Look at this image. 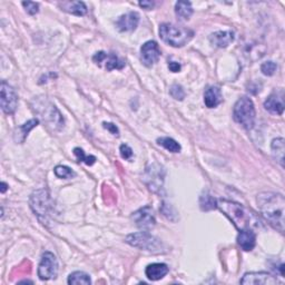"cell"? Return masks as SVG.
I'll return each mask as SVG.
<instances>
[{"instance_id": "obj_1", "label": "cell", "mask_w": 285, "mask_h": 285, "mask_svg": "<svg viewBox=\"0 0 285 285\" xmlns=\"http://www.w3.org/2000/svg\"><path fill=\"white\" fill-rule=\"evenodd\" d=\"M258 204L263 217L271 226L283 233L285 200L282 194L264 192L258 196Z\"/></svg>"}, {"instance_id": "obj_2", "label": "cell", "mask_w": 285, "mask_h": 285, "mask_svg": "<svg viewBox=\"0 0 285 285\" xmlns=\"http://www.w3.org/2000/svg\"><path fill=\"white\" fill-rule=\"evenodd\" d=\"M216 207L230 219L236 230H253L260 225L259 218L254 212L236 202L219 198L216 200Z\"/></svg>"}, {"instance_id": "obj_3", "label": "cell", "mask_w": 285, "mask_h": 285, "mask_svg": "<svg viewBox=\"0 0 285 285\" xmlns=\"http://www.w3.org/2000/svg\"><path fill=\"white\" fill-rule=\"evenodd\" d=\"M159 37L172 47H183L193 39L194 32L173 23H162L159 26Z\"/></svg>"}, {"instance_id": "obj_4", "label": "cell", "mask_w": 285, "mask_h": 285, "mask_svg": "<svg viewBox=\"0 0 285 285\" xmlns=\"http://www.w3.org/2000/svg\"><path fill=\"white\" fill-rule=\"evenodd\" d=\"M255 106L251 98L246 96L241 97L234 105L233 118L234 121L242 125L245 129L253 128L255 124Z\"/></svg>"}, {"instance_id": "obj_5", "label": "cell", "mask_w": 285, "mask_h": 285, "mask_svg": "<svg viewBox=\"0 0 285 285\" xmlns=\"http://www.w3.org/2000/svg\"><path fill=\"white\" fill-rule=\"evenodd\" d=\"M125 242L130 246L136 248L145 249L151 253H162L164 252V244L159 239L150 234L148 232H138V233L129 234Z\"/></svg>"}, {"instance_id": "obj_6", "label": "cell", "mask_w": 285, "mask_h": 285, "mask_svg": "<svg viewBox=\"0 0 285 285\" xmlns=\"http://www.w3.org/2000/svg\"><path fill=\"white\" fill-rule=\"evenodd\" d=\"M31 207L40 221H43L45 224L53 209L48 192L46 189H39V191L34 192L31 196Z\"/></svg>"}, {"instance_id": "obj_7", "label": "cell", "mask_w": 285, "mask_h": 285, "mask_svg": "<svg viewBox=\"0 0 285 285\" xmlns=\"http://www.w3.org/2000/svg\"><path fill=\"white\" fill-rule=\"evenodd\" d=\"M164 177L165 169L163 166L157 163H154L147 166L145 173L142 175V180H144L151 192L160 194L164 185Z\"/></svg>"}, {"instance_id": "obj_8", "label": "cell", "mask_w": 285, "mask_h": 285, "mask_svg": "<svg viewBox=\"0 0 285 285\" xmlns=\"http://www.w3.org/2000/svg\"><path fill=\"white\" fill-rule=\"evenodd\" d=\"M58 273V262L51 252H45L38 266V276L40 280L47 281L55 278Z\"/></svg>"}, {"instance_id": "obj_9", "label": "cell", "mask_w": 285, "mask_h": 285, "mask_svg": "<svg viewBox=\"0 0 285 285\" xmlns=\"http://www.w3.org/2000/svg\"><path fill=\"white\" fill-rule=\"evenodd\" d=\"M0 92H2V97H0V103H2V109L7 115L14 114L17 108L18 104V96L16 94L15 89L9 86L6 81H2V87H0Z\"/></svg>"}, {"instance_id": "obj_10", "label": "cell", "mask_w": 285, "mask_h": 285, "mask_svg": "<svg viewBox=\"0 0 285 285\" xmlns=\"http://www.w3.org/2000/svg\"><path fill=\"white\" fill-rule=\"evenodd\" d=\"M132 219L139 229L150 230L155 226L156 219L154 215V211L151 206H144L133 213Z\"/></svg>"}, {"instance_id": "obj_11", "label": "cell", "mask_w": 285, "mask_h": 285, "mask_svg": "<svg viewBox=\"0 0 285 285\" xmlns=\"http://www.w3.org/2000/svg\"><path fill=\"white\" fill-rule=\"evenodd\" d=\"M160 57V49L156 41L150 40L141 46L140 48V58L142 64L147 67H152L154 64L158 62Z\"/></svg>"}, {"instance_id": "obj_12", "label": "cell", "mask_w": 285, "mask_h": 285, "mask_svg": "<svg viewBox=\"0 0 285 285\" xmlns=\"http://www.w3.org/2000/svg\"><path fill=\"white\" fill-rule=\"evenodd\" d=\"M241 284L244 285H275L277 278L265 272H249L242 277Z\"/></svg>"}, {"instance_id": "obj_13", "label": "cell", "mask_w": 285, "mask_h": 285, "mask_svg": "<svg viewBox=\"0 0 285 285\" xmlns=\"http://www.w3.org/2000/svg\"><path fill=\"white\" fill-rule=\"evenodd\" d=\"M41 108L44 109V111L39 110L41 117L53 129H61L62 127H64V118L59 110L56 108V106H53L50 103H47L45 104V107H41Z\"/></svg>"}, {"instance_id": "obj_14", "label": "cell", "mask_w": 285, "mask_h": 285, "mask_svg": "<svg viewBox=\"0 0 285 285\" xmlns=\"http://www.w3.org/2000/svg\"><path fill=\"white\" fill-rule=\"evenodd\" d=\"M93 61L97 65H102L104 63L105 68L110 71L114 69H123L125 66V62L115 53H106L105 51H99L93 57Z\"/></svg>"}, {"instance_id": "obj_15", "label": "cell", "mask_w": 285, "mask_h": 285, "mask_svg": "<svg viewBox=\"0 0 285 285\" xmlns=\"http://www.w3.org/2000/svg\"><path fill=\"white\" fill-rule=\"evenodd\" d=\"M139 23V15L136 11H130L118 18L116 21V27L120 32H133L137 28Z\"/></svg>"}, {"instance_id": "obj_16", "label": "cell", "mask_w": 285, "mask_h": 285, "mask_svg": "<svg viewBox=\"0 0 285 285\" xmlns=\"http://www.w3.org/2000/svg\"><path fill=\"white\" fill-rule=\"evenodd\" d=\"M223 102L222 92L217 86H209L204 93V103L207 108H215Z\"/></svg>"}, {"instance_id": "obj_17", "label": "cell", "mask_w": 285, "mask_h": 285, "mask_svg": "<svg viewBox=\"0 0 285 285\" xmlns=\"http://www.w3.org/2000/svg\"><path fill=\"white\" fill-rule=\"evenodd\" d=\"M237 244L245 252H249L256 245V235L253 230H244L240 231V234L237 235Z\"/></svg>"}, {"instance_id": "obj_18", "label": "cell", "mask_w": 285, "mask_h": 285, "mask_svg": "<svg viewBox=\"0 0 285 285\" xmlns=\"http://www.w3.org/2000/svg\"><path fill=\"white\" fill-rule=\"evenodd\" d=\"M235 39L234 33L231 31L226 32H216L210 36V41L213 46L218 47V48H225L229 45L233 43Z\"/></svg>"}, {"instance_id": "obj_19", "label": "cell", "mask_w": 285, "mask_h": 285, "mask_svg": "<svg viewBox=\"0 0 285 285\" xmlns=\"http://www.w3.org/2000/svg\"><path fill=\"white\" fill-rule=\"evenodd\" d=\"M146 276L151 281H158L168 273V266L164 263H153L146 267Z\"/></svg>"}, {"instance_id": "obj_20", "label": "cell", "mask_w": 285, "mask_h": 285, "mask_svg": "<svg viewBox=\"0 0 285 285\" xmlns=\"http://www.w3.org/2000/svg\"><path fill=\"white\" fill-rule=\"evenodd\" d=\"M264 108L270 111L271 114L282 115L284 111V100L282 96L278 95H271V96L265 100Z\"/></svg>"}, {"instance_id": "obj_21", "label": "cell", "mask_w": 285, "mask_h": 285, "mask_svg": "<svg viewBox=\"0 0 285 285\" xmlns=\"http://www.w3.org/2000/svg\"><path fill=\"white\" fill-rule=\"evenodd\" d=\"M39 124V121L37 118H34V120L28 121L27 123H25L21 126L18 127L15 132L14 135V139L16 142H23L26 139V137L28 136L29 132H31L32 129H34L37 125Z\"/></svg>"}, {"instance_id": "obj_22", "label": "cell", "mask_w": 285, "mask_h": 285, "mask_svg": "<svg viewBox=\"0 0 285 285\" xmlns=\"http://www.w3.org/2000/svg\"><path fill=\"white\" fill-rule=\"evenodd\" d=\"M193 7L189 2H178L175 5V14L181 20H188L193 15Z\"/></svg>"}, {"instance_id": "obj_23", "label": "cell", "mask_w": 285, "mask_h": 285, "mask_svg": "<svg viewBox=\"0 0 285 285\" xmlns=\"http://www.w3.org/2000/svg\"><path fill=\"white\" fill-rule=\"evenodd\" d=\"M63 8L65 11L75 16H85L87 14V6L82 2L64 3Z\"/></svg>"}, {"instance_id": "obj_24", "label": "cell", "mask_w": 285, "mask_h": 285, "mask_svg": "<svg viewBox=\"0 0 285 285\" xmlns=\"http://www.w3.org/2000/svg\"><path fill=\"white\" fill-rule=\"evenodd\" d=\"M272 155L274 157L277 163L280 164L282 167L284 166V152H285V146H284V139L283 138H275L272 141Z\"/></svg>"}, {"instance_id": "obj_25", "label": "cell", "mask_w": 285, "mask_h": 285, "mask_svg": "<svg viewBox=\"0 0 285 285\" xmlns=\"http://www.w3.org/2000/svg\"><path fill=\"white\" fill-rule=\"evenodd\" d=\"M157 144L172 153H180L182 150L181 145L175 139L170 137H160L157 139Z\"/></svg>"}, {"instance_id": "obj_26", "label": "cell", "mask_w": 285, "mask_h": 285, "mask_svg": "<svg viewBox=\"0 0 285 285\" xmlns=\"http://www.w3.org/2000/svg\"><path fill=\"white\" fill-rule=\"evenodd\" d=\"M92 283L91 277L84 272H74L68 277V284H84L88 285Z\"/></svg>"}, {"instance_id": "obj_27", "label": "cell", "mask_w": 285, "mask_h": 285, "mask_svg": "<svg viewBox=\"0 0 285 285\" xmlns=\"http://www.w3.org/2000/svg\"><path fill=\"white\" fill-rule=\"evenodd\" d=\"M55 172V175L59 178H65V180H68V178H73L76 176L75 172L71 169L68 166H64V165H58L53 169Z\"/></svg>"}, {"instance_id": "obj_28", "label": "cell", "mask_w": 285, "mask_h": 285, "mask_svg": "<svg viewBox=\"0 0 285 285\" xmlns=\"http://www.w3.org/2000/svg\"><path fill=\"white\" fill-rule=\"evenodd\" d=\"M200 203L203 211H211L213 209H216V200L213 198V196L207 193L203 196H201Z\"/></svg>"}, {"instance_id": "obj_29", "label": "cell", "mask_w": 285, "mask_h": 285, "mask_svg": "<svg viewBox=\"0 0 285 285\" xmlns=\"http://www.w3.org/2000/svg\"><path fill=\"white\" fill-rule=\"evenodd\" d=\"M74 154H75V156L77 157V159H78V162H84L86 165L92 166V165L95 164V162H96V157L92 156V155L86 156L84 151H82L81 148H79V147L74 148Z\"/></svg>"}, {"instance_id": "obj_30", "label": "cell", "mask_w": 285, "mask_h": 285, "mask_svg": "<svg viewBox=\"0 0 285 285\" xmlns=\"http://www.w3.org/2000/svg\"><path fill=\"white\" fill-rule=\"evenodd\" d=\"M169 94H170V96L176 100H183L184 98H185V92H184L183 87L178 84H174L170 87Z\"/></svg>"}, {"instance_id": "obj_31", "label": "cell", "mask_w": 285, "mask_h": 285, "mask_svg": "<svg viewBox=\"0 0 285 285\" xmlns=\"http://www.w3.org/2000/svg\"><path fill=\"white\" fill-rule=\"evenodd\" d=\"M276 70H277V65L274 62H271V61L262 64V66H261V71H262L265 76H273L275 74Z\"/></svg>"}, {"instance_id": "obj_32", "label": "cell", "mask_w": 285, "mask_h": 285, "mask_svg": "<svg viewBox=\"0 0 285 285\" xmlns=\"http://www.w3.org/2000/svg\"><path fill=\"white\" fill-rule=\"evenodd\" d=\"M23 8L26 9L29 15H36L39 11V4L34 2H23L22 3Z\"/></svg>"}, {"instance_id": "obj_33", "label": "cell", "mask_w": 285, "mask_h": 285, "mask_svg": "<svg viewBox=\"0 0 285 285\" xmlns=\"http://www.w3.org/2000/svg\"><path fill=\"white\" fill-rule=\"evenodd\" d=\"M120 152H121V156L124 158V159H130L133 157V150L130 148L128 145L126 144H123L121 145V148H120Z\"/></svg>"}, {"instance_id": "obj_34", "label": "cell", "mask_w": 285, "mask_h": 285, "mask_svg": "<svg viewBox=\"0 0 285 285\" xmlns=\"http://www.w3.org/2000/svg\"><path fill=\"white\" fill-rule=\"evenodd\" d=\"M103 126H104V128L108 130V132H110L112 135H115V136L120 135V130H118L116 125H114L112 123H104Z\"/></svg>"}, {"instance_id": "obj_35", "label": "cell", "mask_w": 285, "mask_h": 285, "mask_svg": "<svg viewBox=\"0 0 285 285\" xmlns=\"http://www.w3.org/2000/svg\"><path fill=\"white\" fill-rule=\"evenodd\" d=\"M168 68L170 71H173V73H178V71L181 70L182 66L176 62H170V63H168Z\"/></svg>"}, {"instance_id": "obj_36", "label": "cell", "mask_w": 285, "mask_h": 285, "mask_svg": "<svg viewBox=\"0 0 285 285\" xmlns=\"http://www.w3.org/2000/svg\"><path fill=\"white\" fill-rule=\"evenodd\" d=\"M154 4L153 2H140L139 3V6L140 7H142L144 9H146V10H151L153 7H154Z\"/></svg>"}, {"instance_id": "obj_37", "label": "cell", "mask_w": 285, "mask_h": 285, "mask_svg": "<svg viewBox=\"0 0 285 285\" xmlns=\"http://www.w3.org/2000/svg\"><path fill=\"white\" fill-rule=\"evenodd\" d=\"M7 187H8L7 184H6L5 182H3L2 183V193H5L6 191H7Z\"/></svg>"}, {"instance_id": "obj_38", "label": "cell", "mask_w": 285, "mask_h": 285, "mask_svg": "<svg viewBox=\"0 0 285 285\" xmlns=\"http://www.w3.org/2000/svg\"><path fill=\"white\" fill-rule=\"evenodd\" d=\"M19 283H33V282H32V281H28V280H27V281L25 280V281H21V282H19Z\"/></svg>"}]
</instances>
